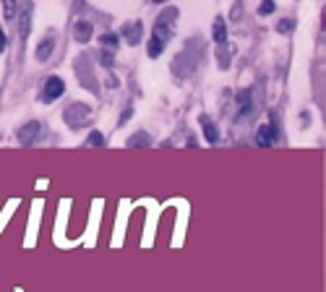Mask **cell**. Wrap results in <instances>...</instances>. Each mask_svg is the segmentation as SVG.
Here are the masks:
<instances>
[{
	"mask_svg": "<svg viewBox=\"0 0 326 292\" xmlns=\"http://www.w3.org/2000/svg\"><path fill=\"white\" fill-rule=\"evenodd\" d=\"M214 42L219 47H224L227 44V26H224V19H217L214 21Z\"/></svg>",
	"mask_w": 326,
	"mask_h": 292,
	"instance_id": "8fae6325",
	"label": "cell"
},
{
	"mask_svg": "<svg viewBox=\"0 0 326 292\" xmlns=\"http://www.w3.org/2000/svg\"><path fill=\"white\" fill-rule=\"evenodd\" d=\"M201 128H204V136H206V141H209V144H217L219 133H217V125L211 123V117L201 115Z\"/></svg>",
	"mask_w": 326,
	"mask_h": 292,
	"instance_id": "9c48e42d",
	"label": "cell"
},
{
	"mask_svg": "<svg viewBox=\"0 0 326 292\" xmlns=\"http://www.w3.org/2000/svg\"><path fill=\"white\" fill-rule=\"evenodd\" d=\"M292 29H295V21H292V19H285L282 24H277V32H279V34H290Z\"/></svg>",
	"mask_w": 326,
	"mask_h": 292,
	"instance_id": "2e32d148",
	"label": "cell"
},
{
	"mask_svg": "<svg viewBox=\"0 0 326 292\" xmlns=\"http://www.w3.org/2000/svg\"><path fill=\"white\" fill-rule=\"evenodd\" d=\"M5 50V34H3V29H0V52Z\"/></svg>",
	"mask_w": 326,
	"mask_h": 292,
	"instance_id": "44dd1931",
	"label": "cell"
},
{
	"mask_svg": "<svg viewBox=\"0 0 326 292\" xmlns=\"http://www.w3.org/2000/svg\"><path fill=\"white\" fill-rule=\"evenodd\" d=\"M102 65H112V55H110V52H107V50H104V52H102Z\"/></svg>",
	"mask_w": 326,
	"mask_h": 292,
	"instance_id": "ffe728a7",
	"label": "cell"
},
{
	"mask_svg": "<svg viewBox=\"0 0 326 292\" xmlns=\"http://www.w3.org/2000/svg\"><path fill=\"white\" fill-rule=\"evenodd\" d=\"M86 144L89 146H104V136L100 131H92V133H89V138H86Z\"/></svg>",
	"mask_w": 326,
	"mask_h": 292,
	"instance_id": "9a60e30c",
	"label": "cell"
},
{
	"mask_svg": "<svg viewBox=\"0 0 326 292\" xmlns=\"http://www.w3.org/2000/svg\"><path fill=\"white\" fill-rule=\"evenodd\" d=\"M3 11H5L8 19H13L16 16V0H3Z\"/></svg>",
	"mask_w": 326,
	"mask_h": 292,
	"instance_id": "e0dca14e",
	"label": "cell"
},
{
	"mask_svg": "<svg viewBox=\"0 0 326 292\" xmlns=\"http://www.w3.org/2000/svg\"><path fill=\"white\" fill-rule=\"evenodd\" d=\"M141 34H143V24H141V21H133V24H125L123 26V37L131 44H139L141 42Z\"/></svg>",
	"mask_w": 326,
	"mask_h": 292,
	"instance_id": "ba28073f",
	"label": "cell"
},
{
	"mask_svg": "<svg viewBox=\"0 0 326 292\" xmlns=\"http://www.w3.org/2000/svg\"><path fill=\"white\" fill-rule=\"evenodd\" d=\"M162 50H164V42L157 39V37H151V39H149V47H146L149 58H159V55H162Z\"/></svg>",
	"mask_w": 326,
	"mask_h": 292,
	"instance_id": "4fadbf2b",
	"label": "cell"
},
{
	"mask_svg": "<svg viewBox=\"0 0 326 292\" xmlns=\"http://www.w3.org/2000/svg\"><path fill=\"white\" fill-rule=\"evenodd\" d=\"M52 50H55V39H52V37H44L40 42V47H37V60H47L52 55Z\"/></svg>",
	"mask_w": 326,
	"mask_h": 292,
	"instance_id": "30bf717a",
	"label": "cell"
},
{
	"mask_svg": "<svg viewBox=\"0 0 326 292\" xmlns=\"http://www.w3.org/2000/svg\"><path fill=\"white\" fill-rule=\"evenodd\" d=\"M251 110H253V89H243V92H238V117L251 115Z\"/></svg>",
	"mask_w": 326,
	"mask_h": 292,
	"instance_id": "8992f818",
	"label": "cell"
},
{
	"mask_svg": "<svg viewBox=\"0 0 326 292\" xmlns=\"http://www.w3.org/2000/svg\"><path fill=\"white\" fill-rule=\"evenodd\" d=\"M92 21H76V26H73V39L76 42H89L92 39Z\"/></svg>",
	"mask_w": 326,
	"mask_h": 292,
	"instance_id": "52a82bcc",
	"label": "cell"
},
{
	"mask_svg": "<svg viewBox=\"0 0 326 292\" xmlns=\"http://www.w3.org/2000/svg\"><path fill=\"white\" fill-rule=\"evenodd\" d=\"M277 125L274 123H266V125H261L259 133H256V144L259 146H274V141H277Z\"/></svg>",
	"mask_w": 326,
	"mask_h": 292,
	"instance_id": "5b68a950",
	"label": "cell"
},
{
	"mask_svg": "<svg viewBox=\"0 0 326 292\" xmlns=\"http://www.w3.org/2000/svg\"><path fill=\"white\" fill-rule=\"evenodd\" d=\"M40 131H42V125L32 120V123H26L24 128L19 131V141H21V146H32L37 138H40Z\"/></svg>",
	"mask_w": 326,
	"mask_h": 292,
	"instance_id": "277c9868",
	"label": "cell"
},
{
	"mask_svg": "<svg viewBox=\"0 0 326 292\" xmlns=\"http://www.w3.org/2000/svg\"><path fill=\"white\" fill-rule=\"evenodd\" d=\"M102 44H104V47L115 50L118 47V34H102Z\"/></svg>",
	"mask_w": 326,
	"mask_h": 292,
	"instance_id": "ac0fdd59",
	"label": "cell"
},
{
	"mask_svg": "<svg viewBox=\"0 0 326 292\" xmlns=\"http://www.w3.org/2000/svg\"><path fill=\"white\" fill-rule=\"evenodd\" d=\"M92 117V110L86 107V104H71V107L65 110V120L73 125V128H81V125H86V120Z\"/></svg>",
	"mask_w": 326,
	"mask_h": 292,
	"instance_id": "7a4b0ae2",
	"label": "cell"
},
{
	"mask_svg": "<svg viewBox=\"0 0 326 292\" xmlns=\"http://www.w3.org/2000/svg\"><path fill=\"white\" fill-rule=\"evenodd\" d=\"M178 19V11L175 8H167L162 13V16L157 19V24H154V34L151 37H157V39H162V42H167L170 37H172V21Z\"/></svg>",
	"mask_w": 326,
	"mask_h": 292,
	"instance_id": "6da1fadb",
	"label": "cell"
},
{
	"mask_svg": "<svg viewBox=\"0 0 326 292\" xmlns=\"http://www.w3.org/2000/svg\"><path fill=\"white\" fill-rule=\"evenodd\" d=\"M259 11H261V16H269V13H274V0H264Z\"/></svg>",
	"mask_w": 326,
	"mask_h": 292,
	"instance_id": "d6986e66",
	"label": "cell"
},
{
	"mask_svg": "<svg viewBox=\"0 0 326 292\" xmlns=\"http://www.w3.org/2000/svg\"><path fill=\"white\" fill-rule=\"evenodd\" d=\"M128 146H151V138L146 136V133H136V136H131L128 138Z\"/></svg>",
	"mask_w": 326,
	"mask_h": 292,
	"instance_id": "5bb4252c",
	"label": "cell"
},
{
	"mask_svg": "<svg viewBox=\"0 0 326 292\" xmlns=\"http://www.w3.org/2000/svg\"><path fill=\"white\" fill-rule=\"evenodd\" d=\"M63 92H65V84H63V78L52 76V78H47V81H44V92H42V99L52 102V99H58V97H63Z\"/></svg>",
	"mask_w": 326,
	"mask_h": 292,
	"instance_id": "3957f363",
	"label": "cell"
},
{
	"mask_svg": "<svg viewBox=\"0 0 326 292\" xmlns=\"http://www.w3.org/2000/svg\"><path fill=\"white\" fill-rule=\"evenodd\" d=\"M29 19H32V5H26L24 13H21V29H19V32H21V39H26V37H29V29H32V21H29Z\"/></svg>",
	"mask_w": 326,
	"mask_h": 292,
	"instance_id": "7c38bea8",
	"label": "cell"
}]
</instances>
